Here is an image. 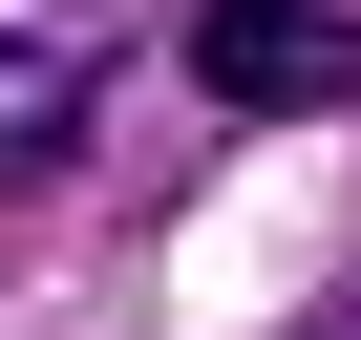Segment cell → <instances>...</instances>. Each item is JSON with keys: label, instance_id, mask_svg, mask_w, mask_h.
<instances>
[{"label": "cell", "instance_id": "obj_1", "mask_svg": "<svg viewBox=\"0 0 361 340\" xmlns=\"http://www.w3.org/2000/svg\"><path fill=\"white\" fill-rule=\"evenodd\" d=\"M170 64H192L213 107H361V22L340 0H192Z\"/></svg>", "mask_w": 361, "mask_h": 340}]
</instances>
